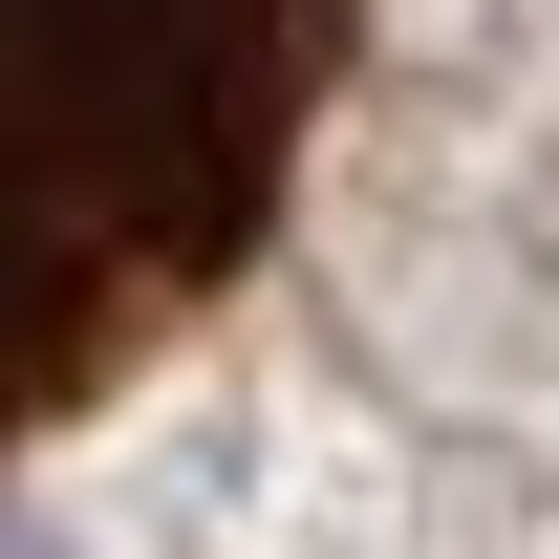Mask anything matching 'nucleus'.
I'll return each mask as SVG.
<instances>
[{
    "mask_svg": "<svg viewBox=\"0 0 559 559\" xmlns=\"http://www.w3.org/2000/svg\"><path fill=\"white\" fill-rule=\"evenodd\" d=\"M345 86V0H0V409L194 323Z\"/></svg>",
    "mask_w": 559,
    "mask_h": 559,
    "instance_id": "nucleus-1",
    "label": "nucleus"
}]
</instances>
